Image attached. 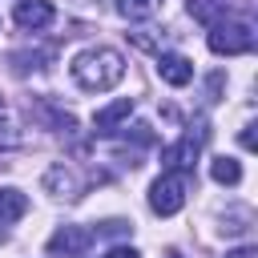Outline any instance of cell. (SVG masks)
Returning a JSON list of instances; mask_svg holds the SVG:
<instances>
[{"label":"cell","mask_w":258,"mask_h":258,"mask_svg":"<svg viewBox=\"0 0 258 258\" xmlns=\"http://www.w3.org/2000/svg\"><path fill=\"white\" fill-rule=\"evenodd\" d=\"M226 258H258V250H254V246H242V250H234V254H226Z\"/></svg>","instance_id":"cell-17"},{"label":"cell","mask_w":258,"mask_h":258,"mask_svg":"<svg viewBox=\"0 0 258 258\" xmlns=\"http://www.w3.org/2000/svg\"><path fill=\"white\" fill-rule=\"evenodd\" d=\"M254 48V28L246 20H218L210 28V52L218 56H242Z\"/></svg>","instance_id":"cell-3"},{"label":"cell","mask_w":258,"mask_h":258,"mask_svg":"<svg viewBox=\"0 0 258 258\" xmlns=\"http://www.w3.org/2000/svg\"><path fill=\"white\" fill-rule=\"evenodd\" d=\"M210 177H214L218 185H238V181H242V165H238L234 157H214V161H210Z\"/></svg>","instance_id":"cell-10"},{"label":"cell","mask_w":258,"mask_h":258,"mask_svg":"<svg viewBox=\"0 0 258 258\" xmlns=\"http://www.w3.org/2000/svg\"><path fill=\"white\" fill-rule=\"evenodd\" d=\"M238 141H242V145H246V149H254V125H246V129H242V133H238Z\"/></svg>","instance_id":"cell-15"},{"label":"cell","mask_w":258,"mask_h":258,"mask_svg":"<svg viewBox=\"0 0 258 258\" xmlns=\"http://www.w3.org/2000/svg\"><path fill=\"white\" fill-rule=\"evenodd\" d=\"M133 113V101L129 97H121V101H109L105 109H97V117H93V129L97 133H109V129H117L125 117Z\"/></svg>","instance_id":"cell-8"},{"label":"cell","mask_w":258,"mask_h":258,"mask_svg":"<svg viewBox=\"0 0 258 258\" xmlns=\"http://www.w3.org/2000/svg\"><path fill=\"white\" fill-rule=\"evenodd\" d=\"M28 214V198L20 189H0V222H16Z\"/></svg>","instance_id":"cell-9"},{"label":"cell","mask_w":258,"mask_h":258,"mask_svg":"<svg viewBox=\"0 0 258 258\" xmlns=\"http://www.w3.org/2000/svg\"><path fill=\"white\" fill-rule=\"evenodd\" d=\"M44 185H48V189H56V194H73V173H69L64 165H56V169H48V173H44Z\"/></svg>","instance_id":"cell-13"},{"label":"cell","mask_w":258,"mask_h":258,"mask_svg":"<svg viewBox=\"0 0 258 258\" xmlns=\"http://www.w3.org/2000/svg\"><path fill=\"white\" fill-rule=\"evenodd\" d=\"M125 77V60L117 48H85L73 60V81L89 93H105Z\"/></svg>","instance_id":"cell-1"},{"label":"cell","mask_w":258,"mask_h":258,"mask_svg":"<svg viewBox=\"0 0 258 258\" xmlns=\"http://www.w3.org/2000/svg\"><path fill=\"white\" fill-rule=\"evenodd\" d=\"M89 246H93V230H85V226H60L48 238V250L52 254H85Z\"/></svg>","instance_id":"cell-6"},{"label":"cell","mask_w":258,"mask_h":258,"mask_svg":"<svg viewBox=\"0 0 258 258\" xmlns=\"http://www.w3.org/2000/svg\"><path fill=\"white\" fill-rule=\"evenodd\" d=\"M157 8H161V0H117V12L125 20H149V16H157Z\"/></svg>","instance_id":"cell-12"},{"label":"cell","mask_w":258,"mask_h":258,"mask_svg":"<svg viewBox=\"0 0 258 258\" xmlns=\"http://www.w3.org/2000/svg\"><path fill=\"white\" fill-rule=\"evenodd\" d=\"M157 73H161V81H165V85L181 89V85H189V77H194V64H189L181 52H161V56H157Z\"/></svg>","instance_id":"cell-7"},{"label":"cell","mask_w":258,"mask_h":258,"mask_svg":"<svg viewBox=\"0 0 258 258\" xmlns=\"http://www.w3.org/2000/svg\"><path fill=\"white\" fill-rule=\"evenodd\" d=\"M12 20H16L20 28L40 32V28H48V24H52V4H48V0H16Z\"/></svg>","instance_id":"cell-5"},{"label":"cell","mask_w":258,"mask_h":258,"mask_svg":"<svg viewBox=\"0 0 258 258\" xmlns=\"http://www.w3.org/2000/svg\"><path fill=\"white\" fill-rule=\"evenodd\" d=\"M16 145H20L16 133H0V149H16Z\"/></svg>","instance_id":"cell-16"},{"label":"cell","mask_w":258,"mask_h":258,"mask_svg":"<svg viewBox=\"0 0 258 258\" xmlns=\"http://www.w3.org/2000/svg\"><path fill=\"white\" fill-rule=\"evenodd\" d=\"M0 117H4V97H0Z\"/></svg>","instance_id":"cell-18"},{"label":"cell","mask_w":258,"mask_h":258,"mask_svg":"<svg viewBox=\"0 0 258 258\" xmlns=\"http://www.w3.org/2000/svg\"><path fill=\"white\" fill-rule=\"evenodd\" d=\"M105 258H141V254H137V250H129V246H117V250H109Z\"/></svg>","instance_id":"cell-14"},{"label":"cell","mask_w":258,"mask_h":258,"mask_svg":"<svg viewBox=\"0 0 258 258\" xmlns=\"http://www.w3.org/2000/svg\"><path fill=\"white\" fill-rule=\"evenodd\" d=\"M189 16L214 28V24L226 16V0H189Z\"/></svg>","instance_id":"cell-11"},{"label":"cell","mask_w":258,"mask_h":258,"mask_svg":"<svg viewBox=\"0 0 258 258\" xmlns=\"http://www.w3.org/2000/svg\"><path fill=\"white\" fill-rule=\"evenodd\" d=\"M185 198H189V173H181V169H165V173L149 185V210L161 214V218L177 214V210L185 206Z\"/></svg>","instance_id":"cell-2"},{"label":"cell","mask_w":258,"mask_h":258,"mask_svg":"<svg viewBox=\"0 0 258 258\" xmlns=\"http://www.w3.org/2000/svg\"><path fill=\"white\" fill-rule=\"evenodd\" d=\"M202 145H206V121H198V133H185L181 141H173V145L161 153V165L189 173V169H194V157L202 153Z\"/></svg>","instance_id":"cell-4"}]
</instances>
